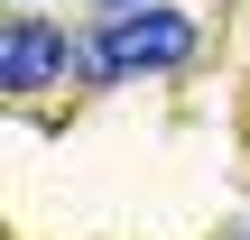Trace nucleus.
I'll use <instances>...</instances> for the list:
<instances>
[{"mask_svg": "<svg viewBox=\"0 0 250 240\" xmlns=\"http://www.w3.org/2000/svg\"><path fill=\"white\" fill-rule=\"evenodd\" d=\"M195 55V18L186 9H130L111 18L102 37H83V74L93 83H121V74H167Z\"/></svg>", "mask_w": 250, "mask_h": 240, "instance_id": "f257e3e1", "label": "nucleus"}, {"mask_svg": "<svg viewBox=\"0 0 250 240\" xmlns=\"http://www.w3.org/2000/svg\"><path fill=\"white\" fill-rule=\"evenodd\" d=\"M241 240H250V222H241Z\"/></svg>", "mask_w": 250, "mask_h": 240, "instance_id": "20e7f679", "label": "nucleus"}, {"mask_svg": "<svg viewBox=\"0 0 250 240\" xmlns=\"http://www.w3.org/2000/svg\"><path fill=\"white\" fill-rule=\"evenodd\" d=\"M102 9H111V18H130V9H148V0H102Z\"/></svg>", "mask_w": 250, "mask_h": 240, "instance_id": "7ed1b4c3", "label": "nucleus"}, {"mask_svg": "<svg viewBox=\"0 0 250 240\" xmlns=\"http://www.w3.org/2000/svg\"><path fill=\"white\" fill-rule=\"evenodd\" d=\"M65 65H83V37H65L46 18H9V37H0V83L9 92H46Z\"/></svg>", "mask_w": 250, "mask_h": 240, "instance_id": "f03ea898", "label": "nucleus"}]
</instances>
